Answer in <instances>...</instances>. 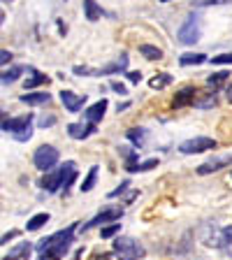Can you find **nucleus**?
Instances as JSON below:
<instances>
[{
  "mask_svg": "<svg viewBox=\"0 0 232 260\" xmlns=\"http://www.w3.org/2000/svg\"><path fill=\"white\" fill-rule=\"evenodd\" d=\"M32 123V114H23V116H14V119H7V116H3V130L5 133H19V130L28 128V125Z\"/></svg>",
  "mask_w": 232,
  "mask_h": 260,
  "instance_id": "11",
  "label": "nucleus"
},
{
  "mask_svg": "<svg viewBox=\"0 0 232 260\" xmlns=\"http://www.w3.org/2000/svg\"><path fill=\"white\" fill-rule=\"evenodd\" d=\"M60 103L65 105V109L70 114H77L84 103H86V95H79V93H72V91H60Z\"/></svg>",
  "mask_w": 232,
  "mask_h": 260,
  "instance_id": "12",
  "label": "nucleus"
},
{
  "mask_svg": "<svg viewBox=\"0 0 232 260\" xmlns=\"http://www.w3.org/2000/svg\"><path fill=\"white\" fill-rule=\"evenodd\" d=\"M232 0H193V7H211V5H227Z\"/></svg>",
  "mask_w": 232,
  "mask_h": 260,
  "instance_id": "28",
  "label": "nucleus"
},
{
  "mask_svg": "<svg viewBox=\"0 0 232 260\" xmlns=\"http://www.w3.org/2000/svg\"><path fill=\"white\" fill-rule=\"evenodd\" d=\"M95 179H97V165H93L91 170H88V174H86V179H84V181H81V193H88V190L93 188V186H95Z\"/></svg>",
  "mask_w": 232,
  "mask_h": 260,
  "instance_id": "26",
  "label": "nucleus"
},
{
  "mask_svg": "<svg viewBox=\"0 0 232 260\" xmlns=\"http://www.w3.org/2000/svg\"><path fill=\"white\" fill-rule=\"evenodd\" d=\"M214 65H232V54H218L211 58Z\"/></svg>",
  "mask_w": 232,
  "mask_h": 260,
  "instance_id": "31",
  "label": "nucleus"
},
{
  "mask_svg": "<svg viewBox=\"0 0 232 260\" xmlns=\"http://www.w3.org/2000/svg\"><path fill=\"white\" fill-rule=\"evenodd\" d=\"M112 246H114V253L119 255L121 260H140L146 255V249L132 237H116L112 242Z\"/></svg>",
  "mask_w": 232,
  "mask_h": 260,
  "instance_id": "3",
  "label": "nucleus"
},
{
  "mask_svg": "<svg viewBox=\"0 0 232 260\" xmlns=\"http://www.w3.org/2000/svg\"><path fill=\"white\" fill-rule=\"evenodd\" d=\"M216 103H218L216 91H200L197 93V100H195V107L197 109H211V107H216Z\"/></svg>",
  "mask_w": 232,
  "mask_h": 260,
  "instance_id": "16",
  "label": "nucleus"
},
{
  "mask_svg": "<svg viewBox=\"0 0 232 260\" xmlns=\"http://www.w3.org/2000/svg\"><path fill=\"white\" fill-rule=\"evenodd\" d=\"M16 235H19V233H16V230H12V233L3 235V242H0V244H7V242H10V239H14V237H16Z\"/></svg>",
  "mask_w": 232,
  "mask_h": 260,
  "instance_id": "38",
  "label": "nucleus"
},
{
  "mask_svg": "<svg viewBox=\"0 0 232 260\" xmlns=\"http://www.w3.org/2000/svg\"><path fill=\"white\" fill-rule=\"evenodd\" d=\"M160 3H170V0H160Z\"/></svg>",
  "mask_w": 232,
  "mask_h": 260,
  "instance_id": "43",
  "label": "nucleus"
},
{
  "mask_svg": "<svg viewBox=\"0 0 232 260\" xmlns=\"http://www.w3.org/2000/svg\"><path fill=\"white\" fill-rule=\"evenodd\" d=\"M105 109H107V100H105V98H103V100H97L95 105H91V107H88L86 112H84V116H86V121H88V123H93V125H95L97 121H100V119H103V116H105Z\"/></svg>",
  "mask_w": 232,
  "mask_h": 260,
  "instance_id": "14",
  "label": "nucleus"
},
{
  "mask_svg": "<svg viewBox=\"0 0 232 260\" xmlns=\"http://www.w3.org/2000/svg\"><path fill=\"white\" fill-rule=\"evenodd\" d=\"M19 100H21L23 105H47L49 100H51V95H49V93H23Z\"/></svg>",
  "mask_w": 232,
  "mask_h": 260,
  "instance_id": "18",
  "label": "nucleus"
},
{
  "mask_svg": "<svg viewBox=\"0 0 232 260\" xmlns=\"http://www.w3.org/2000/svg\"><path fill=\"white\" fill-rule=\"evenodd\" d=\"M156 165H158V158H149V160H144V162L137 165V172H149V170H153Z\"/></svg>",
  "mask_w": 232,
  "mask_h": 260,
  "instance_id": "30",
  "label": "nucleus"
},
{
  "mask_svg": "<svg viewBox=\"0 0 232 260\" xmlns=\"http://www.w3.org/2000/svg\"><path fill=\"white\" fill-rule=\"evenodd\" d=\"M121 216H123V209H121V207H107V209L100 211L97 216H93L91 221L84 225V230H91V228L103 225V223H109V221H119Z\"/></svg>",
  "mask_w": 232,
  "mask_h": 260,
  "instance_id": "9",
  "label": "nucleus"
},
{
  "mask_svg": "<svg viewBox=\"0 0 232 260\" xmlns=\"http://www.w3.org/2000/svg\"><path fill=\"white\" fill-rule=\"evenodd\" d=\"M40 84H49V77L42 75V72H38V70H30V77L23 81L26 91H30V88H35V86H40Z\"/></svg>",
  "mask_w": 232,
  "mask_h": 260,
  "instance_id": "19",
  "label": "nucleus"
},
{
  "mask_svg": "<svg viewBox=\"0 0 232 260\" xmlns=\"http://www.w3.org/2000/svg\"><path fill=\"white\" fill-rule=\"evenodd\" d=\"M225 237H230V239H232V225H230V228H225Z\"/></svg>",
  "mask_w": 232,
  "mask_h": 260,
  "instance_id": "42",
  "label": "nucleus"
},
{
  "mask_svg": "<svg viewBox=\"0 0 232 260\" xmlns=\"http://www.w3.org/2000/svg\"><path fill=\"white\" fill-rule=\"evenodd\" d=\"M77 179V165L72 160H68L65 165H60V168H56L54 172H47V177L40 181V186H42L47 193H58V190H63L65 195L70 193V186L75 184Z\"/></svg>",
  "mask_w": 232,
  "mask_h": 260,
  "instance_id": "2",
  "label": "nucleus"
},
{
  "mask_svg": "<svg viewBox=\"0 0 232 260\" xmlns=\"http://www.w3.org/2000/svg\"><path fill=\"white\" fill-rule=\"evenodd\" d=\"M218 142L211 140V137H193V140H186L179 144V151L190 156V153H202V151H209V149H216Z\"/></svg>",
  "mask_w": 232,
  "mask_h": 260,
  "instance_id": "6",
  "label": "nucleus"
},
{
  "mask_svg": "<svg viewBox=\"0 0 232 260\" xmlns=\"http://www.w3.org/2000/svg\"><path fill=\"white\" fill-rule=\"evenodd\" d=\"M177 38L181 44H195L197 40H200V19L195 14H190L188 19L184 21V26L179 28Z\"/></svg>",
  "mask_w": 232,
  "mask_h": 260,
  "instance_id": "5",
  "label": "nucleus"
},
{
  "mask_svg": "<svg viewBox=\"0 0 232 260\" xmlns=\"http://www.w3.org/2000/svg\"><path fill=\"white\" fill-rule=\"evenodd\" d=\"M119 230H121V223H112V225L103 228V233H100V235H103V239H112L114 235L119 233Z\"/></svg>",
  "mask_w": 232,
  "mask_h": 260,
  "instance_id": "29",
  "label": "nucleus"
},
{
  "mask_svg": "<svg viewBox=\"0 0 232 260\" xmlns=\"http://www.w3.org/2000/svg\"><path fill=\"white\" fill-rule=\"evenodd\" d=\"M197 88L195 86H186V88H181V91L174 95V100H172V107L174 109H181V107H188V105H195V100H197Z\"/></svg>",
  "mask_w": 232,
  "mask_h": 260,
  "instance_id": "10",
  "label": "nucleus"
},
{
  "mask_svg": "<svg viewBox=\"0 0 232 260\" xmlns=\"http://www.w3.org/2000/svg\"><path fill=\"white\" fill-rule=\"evenodd\" d=\"M207 54H184L181 58H179V63L181 65H202V63H207Z\"/></svg>",
  "mask_w": 232,
  "mask_h": 260,
  "instance_id": "24",
  "label": "nucleus"
},
{
  "mask_svg": "<svg viewBox=\"0 0 232 260\" xmlns=\"http://www.w3.org/2000/svg\"><path fill=\"white\" fill-rule=\"evenodd\" d=\"M93 260H112V255L109 253H95L93 255Z\"/></svg>",
  "mask_w": 232,
  "mask_h": 260,
  "instance_id": "39",
  "label": "nucleus"
},
{
  "mask_svg": "<svg viewBox=\"0 0 232 260\" xmlns=\"http://www.w3.org/2000/svg\"><path fill=\"white\" fill-rule=\"evenodd\" d=\"M10 60H12V54H10V51H7V49H3V51H0V63H3V65H7V63H10Z\"/></svg>",
  "mask_w": 232,
  "mask_h": 260,
  "instance_id": "35",
  "label": "nucleus"
},
{
  "mask_svg": "<svg viewBox=\"0 0 232 260\" xmlns=\"http://www.w3.org/2000/svg\"><path fill=\"white\" fill-rule=\"evenodd\" d=\"M3 3H12V0H3Z\"/></svg>",
  "mask_w": 232,
  "mask_h": 260,
  "instance_id": "44",
  "label": "nucleus"
},
{
  "mask_svg": "<svg viewBox=\"0 0 232 260\" xmlns=\"http://www.w3.org/2000/svg\"><path fill=\"white\" fill-rule=\"evenodd\" d=\"M140 54L146 56L149 60H160L162 58V51L158 47H153V44H142V47H140Z\"/></svg>",
  "mask_w": 232,
  "mask_h": 260,
  "instance_id": "25",
  "label": "nucleus"
},
{
  "mask_svg": "<svg viewBox=\"0 0 232 260\" xmlns=\"http://www.w3.org/2000/svg\"><path fill=\"white\" fill-rule=\"evenodd\" d=\"M54 123H56V116H51V114H44V116H40V119H38L40 128H51Z\"/></svg>",
  "mask_w": 232,
  "mask_h": 260,
  "instance_id": "32",
  "label": "nucleus"
},
{
  "mask_svg": "<svg viewBox=\"0 0 232 260\" xmlns=\"http://www.w3.org/2000/svg\"><path fill=\"white\" fill-rule=\"evenodd\" d=\"M128 140L132 142L135 146H142L144 144V140H146V130L144 128H130L128 130Z\"/></svg>",
  "mask_w": 232,
  "mask_h": 260,
  "instance_id": "27",
  "label": "nucleus"
},
{
  "mask_svg": "<svg viewBox=\"0 0 232 260\" xmlns=\"http://www.w3.org/2000/svg\"><path fill=\"white\" fill-rule=\"evenodd\" d=\"M58 30H60V35H65V32H68V26H65L60 19H58Z\"/></svg>",
  "mask_w": 232,
  "mask_h": 260,
  "instance_id": "40",
  "label": "nucleus"
},
{
  "mask_svg": "<svg viewBox=\"0 0 232 260\" xmlns=\"http://www.w3.org/2000/svg\"><path fill=\"white\" fill-rule=\"evenodd\" d=\"M75 230H77V223H72V225H68L65 230H58V233H54L51 237H44L40 239L38 244V260H60L65 255V251L70 249L72 244V237H75Z\"/></svg>",
  "mask_w": 232,
  "mask_h": 260,
  "instance_id": "1",
  "label": "nucleus"
},
{
  "mask_svg": "<svg viewBox=\"0 0 232 260\" xmlns=\"http://www.w3.org/2000/svg\"><path fill=\"white\" fill-rule=\"evenodd\" d=\"M21 72H23L21 65H14V68H10V70L3 72V77H0V79H3V84L7 86V84H14V81L21 77Z\"/></svg>",
  "mask_w": 232,
  "mask_h": 260,
  "instance_id": "23",
  "label": "nucleus"
},
{
  "mask_svg": "<svg viewBox=\"0 0 232 260\" xmlns=\"http://www.w3.org/2000/svg\"><path fill=\"white\" fill-rule=\"evenodd\" d=\"M128 79H130V81H132V84H140L142 75H140V72H128Z\"/></svg>",
  "mask_w": 232,
  "mask_h": 260,
  "instance_id": "37",
  "label": "nucleus"
},
{
  "mask_svg": "<svg viewBox=\"0 0 232 260\" xmlns=\"http://www.w3.org/2000/svg\"><path fill=\"white\" fill-rule=\"evenodd\" d=\"M44 223H49V214H47V211H42V214H35V216L28 218L26 230H28V233H35V230H40Z\"/></svg>",
  "mask_w": 232,
  "mask_h": 260,
  "instance_id": "20",
  "label": "nucleus"
},
{
  "mask_svg": "<svg viewBox=\"0 0 232 260\" xmlns=\"http://www.w3.org/2000/svg\"><path fill=\"white\" fill-rule=\"evenodd\" d=\"M202 242H205L207 246H216V249H221L223 244H225V230L216 228L214 223H207V225L202 228Z\"/></svg>",
  "mask_w": 232,
  "mask_h": 260,
  "instance_id": "7",
  "label": "nucleus"
},
{
  "mask_svg": "<svg viewBox=\"0 0 232 260\" xmlns=\"http://www.w3.org/2000/svg\"><path fill=\"white\" fill-rule=\"evenodd\" d=\"M232 165V156L230 153H223V156H211L207 162H202L197 168V174H211V172H218L223 168H230Z\"/></svg>",
  "mask_w": 232,
  "mask_h": 260,
  "instance_id": "8",
  "label": "nucleus"
},
{
  "mask_svg": "<svg viewBox=\"0 0 232 260\" xmlns=\"http://www.w3.org/2000/svg\"><path fill=\"white\" fill-rule=\"evenodd\" d=\"M30 253H32L30 244H28V242H19L14 249H10V253H7L3 260H28V258H30Z\"/></svg>",
  "mask_w": 232,
  "mask_h": 260,
  "instance_id": "15",
  "label": "nucleus"
},
{
  "mask_svg": "<svg viewBox=\"0 0 232 260\" xmlns=\"http://www.w3.org/2000/svg\"><path fill=\"white\" fill-rule=\"evenodd\" d=\"M95 133V125L93 123H70L68 125V135L72 137V140H86L88 135H93Z\"/></svg>",
  "mask_w": 232,
  "mask_h": 260,
  "instance_id": "13",
  "label": "nucleus"
},
{
  "mask_svg": "<svg viewBox=\"0 0 232 260\" xmlns=\"http://www.w3.org/2000/svg\"><path fill=\"white\" fill-rule=\"evenodd\" d=\"M84 12H86L88 21H97L103 16V10H100V5H97L95 0H84Z\"/></svg>",
  "mask_w": 232,
  "mask_h": 260,
  "instance_id": "21",
  "label": "nucleus"
},
{
  "mask_svg": "<svg viewBox=\"0 0 232 260\" xmlns=\"http://www.w3.org/2000/svg\"><path fill=\"white\" fill-rule=\"evenodd\" d=\"M112 88H114L116 93H121V95H123V93H128V91H125V86L121 84V81H112Z\"/></svg>",
  "mask_w": 232,
  "mask_h": 260,
  "instance_id": "36",
  "label": "nucleus"
},
{
  "mask_svg": "<svg viewBox=\"0 0 232 260\" xmlns=\"http://www.w3.org/2000/svg\"><path fill=\"white\" fill-rule=\"evenodd\" d=\"M128 186H130L128 179H125V181H121V186H119V188H114L112 193H109V198H119V195H123L125 190H128Z\"/></svg>",
  "mask_w": 232,
  "mask_h": 260,
  "instance_id": "34",
  "label": "nucleus"
},
{
  "mask_svg": "<svg viewBox=\"0 0 232 260\" xmlns=\"http://www.w3.org/2000/svg\"><path fill=\"white\" fill-rule=\"evenodd\" d=\"M58 158H60L58 149H54L51 144H42L38 151H35V156H32V162H35V168L42 170V172H51L54 165L58 162Z\"/></svg>",
  "mask_w": 232,
  "mask_h": 260,
  "instance_id": "4",
  "label": "nucleus"
},
{
  "mask_svg": "<svg viewBox=\"0 0 232 260\" xmlns=\"http://www.w3.org/2000/svg\"><path fill=\"white\" fill-rule=\"evenodd\" d=\"M227 79H230V72H227V70L211 72V75L207 77V86H209V88H214V91H218V88H221Z\"/></svg>",
  "mask_w": 232,
  "mask_h": 260,
  "instance_id": "17",
  "label": "nucleus"
},
{
  "mask_svg": "<svg viewBox=\"0 0 232 260\" xmlns=\"http://www.w3.org/2000/svg\"><path fill=\"white\" fill-rule=\"evenodd\" d=\"M30 137H32L30 125H28V128H23V130H19V133H14V140H16V142H28Z\"/></svg>",
  "mask_w": 232,
  "mask_h": 260,
  "instance_id": "33",
  "label": "nucleus"
},
{
  "mask_svg": "<svg viewBox=\"0 0 232 260\" xmlns=\"http://www.w3.org/2000/svg\"><path fill=\"white\" fill-rule=\"evenodd\" d=\"M170 84H172V75H168V72H160V75H156V77H151V79H149V86L158 88V91H160V88H165V86H170Z\"/></svg>",
  "mask_w": 232,
  "mask_h": 260,
  "instance_id": "22",
  "label": "nucleus"
},
{
  "mask_svg": "<svg viewBox=\"0 0 232 260\" xmlns=\"http://www.w3.org/2000/svg\"><path fill=\"white\" fill-rule=\"evenodd\" d=\"M227 103H232V84L227 86Z\"/></svg>",
  "mask_w": 232,
  "mask_h": 260,
  "instance_id": "41",
  "label": "nucleus"
}]
</instances>
